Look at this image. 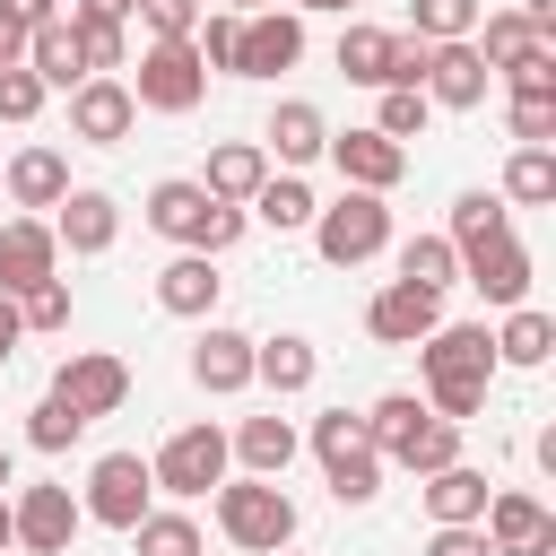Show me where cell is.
<instances>
[{
	"label": "cell",
	"instance_id": "44dd1931",
	"mask_svg": "<svg viewBox=\"0 0 556 556\" xmlns=\"http://www.w3.org/2000/svg\"><path fill=\"white\" fill-rule=\"evenodd\" d=\"M460 278L504 313V304H530V243L521 235H495V243H478V252H460Z\"/></svg>",
	"mask_w": 556,
	"mask_h": 556
},
{
	"label": "cell",
	"instance_id": "8d00e7d4",
	"mask_svg": "<svg viewBox=\"0 0 556 556\" xmlns=\"http://www.w3.org/2000/svg\"><path fill=\"white\" fill-rule=\"evenodd\" d=\"M70 35H78L87 78H122V70H130V26H113V17H70Z\"/></svg>",
	"mask_w": 556,
	"mask_h": 556
},
{
	"label": "cell",
	"instance_id": "f546056e",
	"mask_svg": "<svg viewBox=\"0 0 556 556\" xmlns=\"http://www.w3.org/2000/svg\"><path fill=\"white\" fill-rule=\"evenodd\" d=\"M443 460H460V426H452V417H434V408H426V417L382 452V469H408V478H426V469H443Z\"/></svg>",
	"mask_w": 556,
	"mask_h": 556
},
{
	"label": "cell",
	"instance_id": "ffe728a7",
	"mask_svg": "<svg viewBox=\"0 0 556 556\" xmlns=\"http://www.w3.org/2000/svg\"><path fill=\"white\" fill-rule=\"evenodd\" d=\"M191 382H200L208 400L252 391V330H235V321H200V339H191Z\"/></svg>",
	"mask_w": 556,
	"mask_h": 556
},
{
	"label": "cell",
	"instance_id": "52a82bcc",
	"mask_svg": "<svg viewBox=\"0 0 556 556\" xmlns=\"http://www.w3.org/2000/svg\"><path fill=\"white\" fill-rule=\"evenodd\" d=\"M235 469V452H226V426H174L165 443H156V460H148V478H156V495H174V504H200L217 478Z\"/></svg>",
	"mask_w": 556,
	"mask_h": 556
},
{
	"label": "cell",
	"instance_id": "9f6ffc18",
	"mask_svg": "<svg viewBox=\"0 0 556 556\" xmlns=\"http://www.w3.org/2000/svg\"><path fill=\"white\" fill-rule=\"evenodd\" d=\"M217 9H235V17H252V9H278V0H217Z\"/></svg>",
	"mask_w": 556,
	"mask_h": 556
},
{
	"label": "cell",
	"instance_id": "b9f144b4",
	"mask_svg": "<svg viewBox=\"0 0 556 556\" xmlns=\"http://www.w3.org/2000/svg\"><path fill=\"white\" fill-rule=\"evenodd\" d=\"M513 148H556V96H504Z\"/></svg>",
	"mask_w": 556,
	"mask_h": 556
},
{
	"label": "cell",
	"instance_id": "ee69618b",
	"mask_svg": "<svg viewBox=\"0 0 556 556\" xmlns=\"http://www.w3.org/2000/svg\"><path fill=\"white\" fill-rule=\"evenodd\" d=\"M17 321H26V330H43V339H52V330H70V278L26 287V295H17Z\"/></svg>",
	"mask_w": 556,
	"mask_h": 556
},
{
	"label": "cell",
	"instance_id": "5b68a950",
	"mask_svg": "<svg viewBox=\"0 0 556 556\" xmlns=\"http://www.w3.org/2000/svg\"><path fill=\"white\" fill-rule=\"evenodd\" d=\"M304 235H313V252L330 269H365V261L391 252V191H339L330 208H313Z\"/></svg>",
	"mask_w": 556,
	"mask_h": 556
},
{
	"label": "cell",
	"instance_id": "7dc6e473",
	"mask_svg": "<svg viewBox=\"0 0 556 556\" xmlns=\"http://www.w3.org/2000/svg\"><path fill=\"white\" fill-rule=\"evenodd\" d=\"M130 17H139V26H148V35H191V26H200V17H208V0H139V9H130Z\"/></svg>",
	"mask_w": 556,
	"mask_h": 556
},
{
	"label": "cell",
	"instance_id": "ac0fdd59",
	"mask_svg": "<svg viewBox=\"0 0 556 556\" xmlns=\"http://www.w3.org/2000/svg\"><path fill=\"white\" fill-rule=\"evenodd\" d=\"M434 321H443V295H426V287H408V278H382V287L365 295V339H382V348H417Z\"/></svg>",
	"mask_w": 556,
	"mask_h": 556
},
{
	"label": "cell",
	"instance_id": "ab89813d",
	"mask_svg": "<svg viewBox=\"0 0 556 556\" xmlns=\"http://www.w3.org/2000/svg\"><path fill=\"white\" fill-rule=\"evenodd\" d=\"M374 96H382V104H374V130H382V139H400V148L426 139V122H434L426 87H374Z\"/></svg>",
	"mask_w": 556,
	"mask_h": 556
},
{
	"label": "cell",
	"instance_id": "4fadbf2b",
	"mask_svg": "<svg viewBox=\"0 0 556 556\" xmlns=\"http://www.w3.org/2000/svg\"><path fill=\"white\" fill-rule=\"evenodd\" d=\"M9 521H17V547L26 556H70V539L87 530V513H78L70 486H17L9 495Z\"/></svg>",
	"mask_w": 556,
	"mask_h": 556
},
{
	"label": "cell",
	"instance_id": "681fc988",
	"mask_svg": "<svg viewBox=\"0 0 556 556\" xmlns=\"http://www.w3.org/2000/svg\"><path fill=\"white\" fill-rule=\"evenodd\" d=\"M0 17H17V26H26V35H35V26H43V17H61V0H0Z\"/></svg>",
	"mask_w": 556,
	"mask_h": 556
},
{
	"label": "cell",
	"instance_id": "11a10c76",
	"mask_svg": "<svg viewBox=\"0 0 556 556\" xmlns=\"http://www.w3.org/2000/svg\"><path fill=\"white\" fill-rule=\"evenodd\" d=\"M0 486H17V452L9 443H0Z\"/></svg>",
	"mask_w": 556,
	"mask_h": 556
},
{
	"label": "cell",
	"instance_id": "d6986e66",
	"mask_svg": "<svg viewBox=\"0 0 556 556\" xmlns=\"http://www.w3.org/2000/svg\"><path fill=\"white\" fill-rule=\"evenodd\" d=\"M43 278H61V235H52V217H26L17 208L0 226V295H26Z\"/></svg>",
	"mask_w": 556,
	"mask_h": 556
},
{
	"label": "cell",
	"instance_id": "816d5d0a",
	"mask_svg": "<svg viewBox=\"0 0 556 556\" xmlns=\"http://www.w3.org/2000/svg\"><path fill=\"white\" fill-rule=\"evenodd\" d=\"M17 339H26V321H17V295H0V365L17 356Z\"/></svg>",
	"mask_w": 556,
	"mask_h": 556
},
{
	"label": "cell",
	"instance_id": "277c9868",
	"mask_svg": "<svg viewBox=\"0 0 556 556\" xmlns=\"http://www.w3.org/2000/svg\"><path fill=\"white\" fill-rule=\"evenodd\" d=\"M313 460H321V478H330V504H374L382 495V452H374V434H365V408H321L313 417Z\"/></svg>",
	"mask_w": 556,
	"mask_h": 556
},
{
	"label": "cell",
	"instance_id": "db71d44e",
	"mask_svg": "<svg viewBox=\"0 0 556 556\" xmlns=\"http://www.w3.org/2000/svg\"><path fill=\"white\" fill-rule=\"evenodd\" d=\"M295 17H313V9H356V0H287Z\"/></svg>",
	"mask_w": 556,
	"mask_h": 556
},
{
	"label": "cell",
	"instance_id": "8fae6325",
	"mask_svg": "<svg viewBox=\"0 0 556 556\" xmlns=\"http://www.w3.org/2000/svg\"><path fill=\"white\" fill-rule=\"evenodd\" d=\"M478 530H486L495 556H556V513L530 486H495L486 513H478Z\"/></svg>",
	"mask_w": 556,
	"mask_h": 556
},
{
	"label": "cell",
	"instance_id": "8992f818",
	"mask_svg": "<svg viewBox=\"0 0 556 556\" xmlns=\"http://www.w3.org/2000/svg\"><path fill=\"white\" fill-rule=\"evenodd\" d=\"M130 96H139V113H165V122L200 113V96H208V61L191 52V35H148V52L130 61Z\"/></svg>",
	"mask_w": 556,
	"mask_h": 556
},
{
	"label": "cell",
	"instance_id": "1f68e13d",
	"mask_svg": "<svg viewBox=\"0 0 556 556\" xmlns=\"http://www.w3.org/2000/svg\"><path fill=\"white\" fill-rule=\"evenodd\" d=\"M313 208H321V200H313V182H304V174H269V182L243 200V217H261V226H278V235H304V226H313Z\"/></svg>",
	"mask_w": 556,
	"mask_h": 556
},
{
	"label": "cell",
	"instance_id": "4316f807",
	"mask_svg": "<svg viewBox=\"0 0 556 556\" xmlns=\"http://www.w3.org/2000/svg\"><path fill=\"white\" fill-rule=\"evenodd\" d=\"M226 452H235V460H243L252 478H287V460L304 452V434H295V426H287V417L269 408V417H243V426L226 434Z\"/></svg>",
	"mask_w": 556,
	"mask_h": 556
},
{
	"label": "cell",
	"instance_id": "ba28073f",
	"mask_svg": "<svg viewBox=\"0 0 556 556\" xmlns=\"http://www.w3.org/2000/svg\"><path fill=\"white\" fill-rule=\"evenodd\" d=\"M339 78L348 87H417L426 78V43L417 35H400V26H348L339 35Z\"/></svg>",
	"mask_w": 556,
	"mask_h": 556
},
{
	"label": "cell",
	"instance_id": "6da1fadb",
	"mask_svg": "<svg viewBox=\"0 0 556 556\" xmlns=\"http://www.w3.org/2000/svg\"><path fill=\"white\" fill-rule=\"evenodd\" d=\"M486 382H495V330L486 321H434L417 339V400L452 426H469L486 408Z\"/></svg>",
	"mask_w": 556,
	"mask_h": 556
},
{
	"label": "cell",
	"instance_id": "d590c367",
	"mask_svg": "<svg viewBox=\"0 0 556 556\" xmlns=\"http://www.w3.org/2000/svg\"><path fill=\"white\" fill-rule=\"evenodd\" d=\"M469 43H478V61H486V70H513L539 35H530V17H521V9H478V35H469Z\"/></svg>",
	"mask_w": 556,
	"mask_h": 556
},
{
	"label": "cell",
	"instance_id": "7a4b0ae2",
	"mask_svg": "<svg viewBox=\"0 0 556 556\" xmlns=\"http://www.w3.org/2000/svg\"><path fill=\"white\" fill-rule=\"evenodd\" d=\"M148 226H156L165 243H182V252H208V261H217V252H235V243H243V226H252V217H243L235 200H208L191 174H165V182H148Z\"/></svg>",
	"mask_w": 556,
	"mask_h": 556
},
{
	"label": "cell",
	"instance_id": "f35d334b",
	"mask_svg": "<svg viewBox=\"0 0 556 556\" xmlns=\"http://www.w3.org/2000/svg\"><path fill=\"white\" fill-rule=\"evenodd\" d=\"M478 9L486 0H408V35L417 43H460V35H478Z\"/></svg>",
	"mask_w": 556,
	"mask_h": 556
},
{
	"label": "cell",
	"instance_id": "30bf717a",
	"mask_svg": "<svg viewBox=\"0 0 556 556\" xmlns=\"http://www.w3.org/2000/svg\"><path fill=\"white\" fill-rule=\"evenodd\" d=\"M52 400H70V408L96 426V417H113V408L130 400V365H122L113 348H70V356L52 365Z\"/></svg>",
	"mask_w": 556,
	"mask_h": 556
},
{
	"label": "cell",
	"instance_id": "9a60e30c",
	"mask_svg": "<svg viewBox=\"0 0 556 556\" xmlns=\"http://www.w3.org/2000/svg\"><path fill=\"white\" fill-rule=\"evenodd\" d=\"M417 87H426V104H434V113H478V104H486V87H495V70H486V61H478V43L460 35V43H426V78H417Z\"/></svg>",
	"mask_w": 556,
	"mask_h": 556
},
{
	"label": "cell",
	"instance_id": "f6af8a7d",
	"mask_svg": "<svg viewBox=\"0 0 556 556\" xmlns=\"http://www.w3.org/2000/svg\"><path fill=\"white\" fill-rule=\"evenodd\" d=\"M504 78V96H556V43H530L513 70H495Z\"/></svg>",
	"mask_w": 556,
	"mask_h": 556
},
{
	"label": "cell",
	"instance_id": "cb8c5ba5",
	"mask_svg": "<svg viewBox=\"0 0 556 556\" xmlns=\"http://www.w3.org/2000/svg\"><path fill=\"white\" fill-rule=\"evenodd\" d=\"M252 382H261V391H278V400H295V391H313V382H321V348H313L304 330L252 339Z\"/></svg>",
	"mask_w": 556,
	"mask_h": 556
},
{
	"label": "cell",
	"instance_id": "484cf974",
	"mask_svg": "<svg viewBox=\"0 0 556 556\" xmlns=\"http://www.w3.org/2000/svg\"><path fill=\"white\" fill-rule=\"evenodd\" d=\"M261 148L287 165V174H304L321 148H330V122H321V104H304V96H287L278 113H269V130H261Z\"/></svg>",
	"mask_w": 556,
	"mask_h": 556
},
{
	"label": "cell",
	"instance_id": "3957f363",
	"mask_svg": "<svg viewBox=\"0 0 556 556\" xmlns=\"http://www.w3.org/2000/svg\"><path fill=\"white\" fill-rule=\"evenodd\" d=\"M217 495V530H226V547H243V556H278V547H295V495L278 486V478H217L208 486Z\"/></svg>",
	"mask_w": 556,
	"mask_h": 556
},
{
	"label": "cell",
	"instance_id": "603a6c76",
	"mask_svg": "<svg viewBox=\"0 0 556 556\" xmlns=\"http://www.w3.org/2000/svg\"><path fill=\"white\" fill-rule=\"evenodd\" d=\"M0 191H9L26 217H43V208H61V191H70V156L35 139V148H17V156L0 165Z\"/></svg>",
	"mask_w": 556,
	"mask_h": 556
},
{
	"label": "cell",
	"instance_id": "4dcf8cb0",
	"mask_svg": "<svg viewBox=\"0 0 556 556\" xmlns=\"http://www.w3.org/2000/svg\"><path fill=\"white\" fill-rule=\"evenodd\" d=\"M26 70H35L43 87H61V96H70L78 78H87V61H78V35H70V17H43V26L26 35Z\"/></svg>",
	"mask_w": 556,
	"mask_h": 556
},
{
	"label": "cell",
	"instance_id": "bcb514c9",
	"mask_svg": "<svg viewBox=\"0 0 556 556\" xmlns=\"http://www.w3.org/2000/svg\"><path fill=\"white\" fill-rule=\"evenodd\" d=\"M43 96H52V87H43L26 61H9V70H0V122H35V113H43Z\"/></svg>",
	"mask_w": 556,
	"mask_h": 556
},
{
	"label": "cell",
	"instance_id": "836d02e7",
	"mask_svg": "<svg viewBox=\"0 0 556 556\" xmlns=\"http://www.w3.org/2000/svg\"><path fill=\"white\" fill-rule=\"evenodd\" d=\"M556 200V148H513L504 156V208H547Z\"/></svg>",
	"mask_w": 556,
	"mask_h": 556
},
{
	"label": "cell",
	"instance_id": "7c38bea8",
	"mask_svg": "<svg viewBox=\"0 0 556 556\" xmlns=\"http://www.w3.org/2000/svg\"><path fill=\"white\" fill-rule=\"evenodd\" d=\"M321 156L339 165V182H348V191H400V182H408V148H400V139H382L374 122L330 130V148H321Z\"/></svg>",
	"mask_w": 556,
	"mask_h": 556
},
{
	"label": "cell",
	"instance_id": "7402d4cb",
	"mask_svg": "<svg viewBox=\"0 0 556 556\" xmlns=\"http://www.w3.org/2000/svg\"><path fill=\"white\" fill-rule=\"evenodd\" d=\"M217 295H226V278H217L208 252H174V261L156 269V304H165L174 321H217Z\"/></svg>",
	"mask_w": 556,
	"mask_h": 556
},
{
	"label": "cell",
	"instance_id": "e575fe53",
	"mask_svg": "<svg viewBox=\"0 0 556 556\" xmlns=\"http://www.w3.org/2000/svg\"><path fill=\"white\" fill-rule=\"evenodd\" d=\"M400 278L426 287V295L460 287V252H452V235H408V243H400Z\"/></svg>",
	"mask_w": 556,
	"mask_h": 556
},
{
	"label": "cell",
	"instance_id": "680465c9",
	"mask_svg": "<svg viewBox=\"0 0 556 556\" xmlns=\"http://www.w3.org/2000/svg\"><path fill=\"white\" fill-rule=\"evenodd\" d=\"M278 556H295V547H278Z\"/></svg>",
	"mask_w": 556,
	"mask_h": 556
},
{
	"label": "cell",
	"instance_id": "7bdbcfd3",
	"mask_svg": "<svg viewBox=\"0 0 556 556\" xmlns=\"http://www.w3.org/2000/svg\"><path fill=\"white\" fill-rule=\"evenodd\" d=\"M417 417H426V400H417V391H382V400L365 408V434H374V452H391V443H400Z\"/></svg>",
	"mask_w": 556,
	"mask_h": 556
},
{
	"label": "cell",
	"instance_id": "d6a6232c",
	"mask_svg": "<svg viewBox=\"0 0 556 556\" xmlns=\"http://www.w3.org/2000/svg\"><path fill=\"white\" fill-rule=\"evenodd\" d=\"M452 252H478V243H495V235H513V208H504V191H460L452 200Z\"/></svg>",
	"mask_w": 556,
	"mask_h": 556
},
{
	"label": "cell",
	"instance_id": "5bb4252c",
	"mask_svg": "<svg viewBox=\"0 0 556 556\" xmlns=\"http://www.w3.org/2000/svg\"><path fill=\"white\" fill-rule=\"evenodd\" d=\"M304 61V17L295 9H252L235 26V78H278Z\"/></svg>",
	"mask_w": 556,
	"mask_h": 556
},
{
	"label": "cell",
	"instance_id": "2e32d148",
	"mask_svg": "<svg viewBox=\"0 0 556 556\" xmlns=\"http://www.w3.org/2000/svg\"><path fill=\"white\" fill-rule=\"evenodd\" d=\"M139 130V96H130V78H78L70 87V139H87V148H122Z\"/></svg>",
	"mask_w": 556,
	"mask_h": 556
},
{
	"label": "cell",
	"instance_id": "c3c4849f",
	"mask_svg": "<svg viewBox=\"0 0 556 556\" xmlns=\"http://www.w3.org/2000/svg\"><path fill=\"white\" fill-rule=\"evenodd\" d=\"M426 556H495V547H486L478 521H434V530H426Z\"/></svg>",
	"mask_w": 556,
	"mask_h": 556
},
{
	"label": "cell",
	"instance_id": "d4e9b609",
	"mask_svg": "<svg viewBox=\"0 0 556 556\" xmlns=\"http://www.w3.org/2000/svg\"><path fill=\"white\" fill-rule=\"evenodd\" d=\"M191 182H200L208 200H235V208H243V200L269 182V148H261V139H217V148H208V165H200Z\"/></svg>",
	"mask_w": 556,
	"mask_h": 556
},
{
	"label": "cell",
	"instance_id": "f1b7e54d",
	"mask_svg": "<svg viewBox=\"0 0 556 556\" xmlns=\"http://www.w3.org/2000/svg\"><path fill=\"white\" fill-rule=\"evenodd\" d=\"M547 356H556V321H547L539 304H504V321H495V365L539 374Z\"/></svg>",
	"mask_w": 556,
	"mask_h": 556
},
{
	"label": "cell",
	"instance_id": "e0dca14e",
	"mask_svg": "<svg viewBox=\"0 0 556 556\" xmlns=\"http://www.w3.org/2000/svg\"><path fill=\"white\" fill-rule=\"evenodd\" d=\"M52 235H61V252L96 261V252H113V243H122V200H113V191H96V182H70V191H61V208H52Z\"/></svg>",
	"mask_w": 556,
	"mask_h": 556
},
{
	"label": "cell",
	"instance_id": "9c48e42d",
	"mask_svg": "<svg viewBox=\"0 0 556 556\" xmlns=\"http://www.w3.org/2000/svg\"><path fill=\"white\" fill-rule=\"evenodd\" d=\"M156 504V478H148V460L139 452H104L96 469H87V495H78V513L96 521V530H139V513Z\"/></svg>",
	"mask_w": 556,
	"mask_h": 556
},
{
	"label": "cell",
	"instance_id": "83f0119b",
	"mask_svg": "<svg viewBox=\"0 0 556 556\" xmlns=\"http://www.w3.org/2000/svg\"><path fill=\"white\" fill-rule=\"evenodd\" d=\"M417 495H426V521H478L495 486H486V469L443 460V469H426V478H417Z\"/></svg>",
	"mask_w": 556,
	"mask_h": 556
},
{
	"label": "cell",
	"instance_id": "74e56055",
	"mask_svg": "<svg viewBox=\"0 0 556 556\" xmlns=\"http://www.w3.org/2000/svg\"><path fill=\"white\" fill-rule=\"evenodd\" d=\"M130 547L139 556H208V539H200V521L191 513H139V530H130Z\"/></svg>",
	"mask_w": 556,
	"mask_h": 556
},
{
	"label": "cell",
	"instance_id": "60d3db41",
	"mask_svg": "<svg viewBox=\"0 0 556 556\" xmlns=\"http://www.w3.org/2000/svg\"><path fill=\"white\" fill-rule=\"evenodd\" d=\"M78 434H87V417H78L70 400H52V391H43V400L26 408V443H35V452H70Z\"/></svg>",
	"mask_w": 556,
	"mask_h": 556
},
{
	"label": "cell",
	"instance_id": "f5cc1de1",
	"mask_svg": "<svg viewBox=\"0 0 556 556\" xmlns=\"http://www.w3.org/2000/svg\"><path fill=\"white\" fill-rule=\"evenodd\" d=\"M0 547H17V521H9V486H0Z\"/></svg>",
	"mask_w": 556,
	"mask_h": 556
},
{
	"label": "cell",
	"instance_id": "6f0895ef",
	"mask_svg": "<svg viewBox=\"0 0 556 556\" xmlns=\"http://www.w3.org/2000/svg\"><path fill=\"white\" fill-rule=\"evenodd\" d=\"M0 556H26V547H0Z\"/></svg>",
	"mask_w": 556,
	"mask_h": 556
},
{
	"label": "cell",
	"instance_id": "f907efd6",
	"mask_svg": "<svg viewBox=\"0 0 556 556\" xmlns=\"http://www.w3.org/2000/svg\"><path fill=\"white\" fill-rule=\"evenodd\" d=\"M130 9L139 0H70V17H113V26H130Z\"/></svg>",
	"mask_w": 556,
	"mask_h": 556
}]
</instances>
